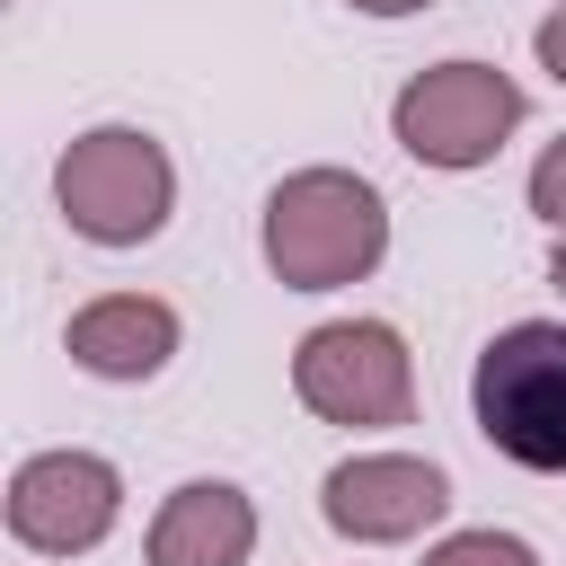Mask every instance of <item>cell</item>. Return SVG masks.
Wrapping results in <instances>:
<instances>
[{
    "label": "cell",
    "instance_id": "cell-12",
    "mask_svg": "<svg viewBox=\"0 0 566 566\" xmlns=\"http://www.w3.org/2000/svg\"><path fill=\"white\" fill-rule=\"evenodd\" d=\"M531 53H539V71H548V80L566 88V0H557V9L539 18V35H531Z\"/></svg>",
    "mask_w": 566,
    "mask_h": 566
},
{
    "label": "cell",
    "instance_id": "cell-3",
    "mask_svg": "<svg viewBox=\"0 0 566 566\" xmlns=\"http://www.w3.org/2000/svg\"><path fill=\"white\" fill-rule=\"evenodd\" d=\"M522 115H531V97H522L513 71L451 53V62H424V71L389 97V142H398L416 168L469 177V168H486V159L522 133Z\"/></svg>",
    "mask_w": 566,
    "mask_h": 566
},
{
    "label": "cell",
    "instance_id": "cell-4",
    "mask_svg": "<svg viewBox=\"0 0 566 566\" xmlns=\"http://www.w3.org/2000/svg\"><path fill=\"white\" fill-rule=\"evenodd\" d=\"M53 203L88 248H142L177 212V168L142 124H88L53 159Z\"/></svg>",
    "mask_w": 566,
    "mask_h": 566
},
{
    "label": "cell",
    "instance_id": "cell-7",
    "mask_svg": "<svg viewBox=\"0 0 566 566\" xmlns=\"http://www.w3.org/2000/svg\"><path fill=\"white\" fill-rule=\"evenodd\" d=\"M318 513L354 548H398L451 513V478L442 460H416V451H354L318 478Z\"/></svg>",
    "mask_w": 566,
    "mask_h": 566
},
{
    "label": "cell",
    "instance_id": "cell-1",
    "mask_svg": "<svg viewBox=\"0 0 566 566\" xmlns=\"http://www.w3.org/2000/svg\"><path fill=\"white\" fill-rule=\"evenodd\" d=\"M256 248H265V265H274L283 292H345L363 274H380V256H389V203H380L371 177L318 159V168H292L265 195Z\"/></svg>",
    "mask_w": 566,
    "mask_h": 566
},
{
    "label": "cell",
    "instance_id": "cell-10",
    "mask_svg": "<svg viewBox=\"0 0 566 566\" xmlns=\"http://www.w3.org/2000/svg\"><path fill=\"white\" fill-rule=\"evenodd\" d=\"M424 566H539V548H531L522 531L478 522V531H442V539L424 548Z\"/></svg>",
    "mask_w": 566,
    "mask_h": 566
},
{
    "label": "cell",
    "instance_id": "cell-8",
    "mask_svg": "<svg viewBox=\"0 0 566 566\" xmlns=\"http://www.w3.org/2000/svg\"><path fill=\"white\" fill-rule=\"evenodd\" d=\"M177 336H186V318H177L159 292H97V301H80L71 327H62L71 363H80L88 380H159V371L177 363Z\"/></svg>",
    "mask_w": 566,
    "mask_h": 566
},
{
    "label": "cell",
    "instance_id": "cell-2",
    "mask_svg": "<svg viewBox=\"0 0 566 566\" xmlns=\"http://www.w3.org/2000/svg\"><path fill=\"white\" fill-rule=\"evenodd\" d=\"M478 433L539 478H566V318H513L469 371Z\"/></svg>",
    "mask_w": 566,
    "mask_h": 566
},
{
    "label": "cell",
    "instance_id": "cell-5",
    "mask_svg": "<svg viewBox=\"0 0 566 566\" xmlns=\"http://www.w3.org/2000/svg\"><path fill=\"white\" fill-rule=\"evenodd\" d=\"M292 398L345 433L407 424L416 416V354L389 318H327L292 345Z\"/></svg>",
    "mask_w": 566,
    "mask_h": 566
},
{
    "label": "cell",
    "instance_id": "cell-14",
    "mask_svg": "<svg viewBox=\"0 0 566 566\" xmlns=\"http://www.w3.org/2000/svg\"><path fill=\"white\" fill-rule=\"evenodd\" d=\"M548 283L566 292V230H557V248H548Z\"/></svg>",
    "mask_w": 566,
    "mask_h": 566
},
{
    "label": "cell",
    "instance_id": "cell-6",
    "mask_svg": "<svg viewBox=\"0 0 566 566\" xmlns=\"http://www.w3.org/2000/svg\"><path fill=\"white\" fill-rule=\"evenodd\" d=\"M9 539L27 557H88L124 522V469L106 451H27L9 469Z\"/></svg>",
    "mask_w": 566,
    "mask_h": 566
},
{
    "label": "cell",
    "instance_id": "cell-9",
    "mask_svg": "<svg viewBox=\"0 0 566 566\" xmlns=\"http://www.w3.org/2000/svg\"><path fill=\"white\" fill-rule=\"evenodd\" d=\"M248 557H256V504L230 478L168 486L142 531V566H248Z\"/></svg>",
    "mask_w": 566,
    "mask_h": 566
},
{
    "label": "cell",
    "instance_id": "cell-13",
    "mask_svg": "<svg viewBox=\"0 0 566 566\" xmlns=\"http://www.w3.org/2000/svg\"><path fill=\"white\" fill-rule=\"evenodd\" d=\"M345 9H363V18H416V9H433V0H345Z\"/></svg>",
    "mask_w": 566,
    "mask_h": 566
},
{
    "label": "cell",
    "instance_id": "cell-11",
    "mask_svg": "<svg viewBox=\"0 0 566 566\" xmlns=\"http://www.w3.org/2000/svg\"><path fill=\"white\" fill-rule=\"evenodd\" d=\"M531 212H539L548 230H566V133L531 159Z\"/></svg>",
    "mask_w": 566,
    "mask_h": 566
}]
</instances>
